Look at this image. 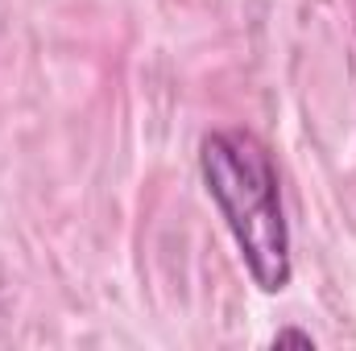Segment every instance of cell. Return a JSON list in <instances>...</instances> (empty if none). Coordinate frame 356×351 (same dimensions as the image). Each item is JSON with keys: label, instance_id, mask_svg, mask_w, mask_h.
I'll use <instances>...</instances> for the list:
<instances>
[{"label": "cell", "instance_id": "obj_1", "mask_svg": "<svg viewBox=\"0 0 356 351\" xmlns=\"http://www.w3.org/2000/svg\"><path fill=\"white\" fill-rule=\"evenodd\" d=\"M199 174L257 289L282 293L294 277V261L290 223L282 211V178L266 141L249 128H216L199 145Z\"/></svg>", "mask_w": 356, "mask_h": 351}, {"label": "cell", "instance_id": "obj_2", "mask_svg": "<svg viewBox=\"0 0 356 351\" xmlns=\"http://www.w3.org/2000/svg\"><path fill=\"white\" fill-rule=\"evenodd\" d=\"M286 343H294V348H315V339H311V335H307V331H277V335H273V348H286Z\"/></svg>", "mask_w": 356, "mask_h": 351}]
</instances>
